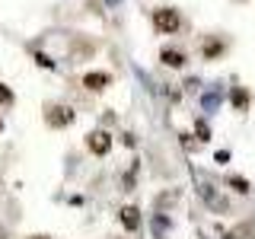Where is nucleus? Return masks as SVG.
<instances>
[{
	"instance_id": "nucleus-1",
	"label": "nucleus",
	"mask_w": 255,
	"mask_h": 239,
	"mask_svg": "<svg viewBox=\"0 0 255 239\" xmlns=\"http://www.w3.org/2000/svg\"><path fill=\"white\" fill-rule=\"evenodd\" d=\"M153 29L159 35H175L182 29V13L175 6H159V10H153Z\"/></svg>"
},
{
	"instance_id": "nucleus-2",
	"label": "nucleus",
	"mask_w": 255,
	"mask_h": 239,
	"mask_svg": "<svg viewBox=\"0 0 255 239\" xmlns=\"http://www.w3.org/2000/svg\"><path fill=\"white\" fill-rule=\"evenodd\" d=\"M74 118H77V112L70 106H48L45 109V124L48 127H67V124H74Z\"/></svg>"
},
{
	"instance_id": "nucleus-3",
	"label": "nucleus",
	"mask_w": 255,
	"mask_h": 239,
	"mask_svg": "<svg viewBox=\"0 0 255 239\" xmlns=\"http://www.w3.org/2000/svg\"><path fill=\"white\" fill-rule=\"evenodd\" d=\"M86 147H90V153H96V156H106L112 150V134L109 131H90L86 134Z\"/></svg>"
},
{
	"instance_id": "nucleus-4",
	"label": "nucleus",
	"mask_w": 255,
	"mask_h": 239,
	"mask_svg": "<svg viewBox=\"0 0 255 239\" xmlns=\"http://www.w3.org/2000/svg\"><path fill=\"white\" fill-rule=\"evenodd\" d=\"M83 86L90 93H102L112 86V74H106V70H90V74H83Z\"/></svg>"
},
{
	"instance_id": "nucleus-5",
	"label": "nucleus",
	"mask_w": 255,
	"mask_h": 239,
	"mask_svg": "<svg viewBox=\"0 0 255 239\" xmlns=\"http://www.w3.org/2000/svg\"><path fill=\"white\" fill-rule=\"evenodd\" d=\"M223 51H227V42H223V38H217V35L204 38V45H201V58L204 61H217Z\"/></svg>"
},
{
	"instance_id": "nucleus-6",
	"label": "nucleus",
	"mask_w": 255,
	"mask_h": 239,
	"mask_svg": "<svg viewBox=\"0 0 255 239\" xmlns=\"http://www.w3.org/2000/svg\"><path fill=\"white\" fill-rule=\"evenodd\" d=\"M159 61L166 64V67H185V61H188V54L185 51H179V48H163V51H159Z\"/></svg>"
},
{
	"instance_id": "nucleus-7",
	"label": "nucleus",
	"mask_w": 255,
	"mask_h": 239,
	"mask_svg": "<svg viewBox=\"0 0 255 239\" xmlns=\"http://www.w3.org/2000/svg\"><path fill=\"white\" fill-rule=\"evenodd\" d=\"M118 220H122V227L128 230V233H134V230L140 227V211L134 204H128V207H122V214H118Z\"/></svg>"
},
{
	"instance_id": "nucleus-8",
	"label": "nucleus",
	"mask_w": 255,
	"mask_h": 239,
	"mask_svg": "<svg viewBox=\"0 0 255 239\" xmlns=\"http://www.w3.org/2000/svg\"><path fill=\"white\" fill-rule=\"evenodd\" d=\"M230 99H233V106H236V112H249V90H243V86H236L233 93H230Z\"/></svg>"
},
{
	"instance_id": "nucleus-9",
	"label": "nucleus",
	"mask_w": 255,
	"mask_h": 239,
	"mask_svg": "<svg viewBox=\"0 0 255 239\" xmlns=\"http://www.w3.org/2000/svg\"><path fill=\"white\" fill-rule=\"evenodd\" d=\"M230 188H233L236 195H249V182H246L243 175H230Z\"/></svg>"
},
{
	"instance_id": "nucleus-10",
	"label": "nucleus",
	"mask_w": 255,
	"mask_h": 239,
	"mask_svg": "<svg viewBox=\"0 0 255 239\" xmlns=\"http://www.w3.org/2000/svg\"><path fill=\"white\" fill-rule=\"evenodd\" d=\"M0 106H6V109H10V106H13V93H10V90H6V86H3V83H0Z\"/></svg>"
},
{
	"instance_id": "nucleus-11",
	"label": "nucleus",
	"mask_w": 255,
	"mask_h": 239,
	"mask_svg": "<svg viewBox=\"0 0 255 239\" xmlns=\"http://www.w3.org/2000/svg\"><path fill=\"white\" fill-rule=\"evenodd\" d=\"M35 64L38 67H54V61L48 58V54H42V51H35Z\"/></svg>"
},
{
	"instance_id": "nucleus-12",
	"label": "nucleus",
	"mask_w": 255,
	"mask_h": 239,
	"mask_svg": "<svg viewBox=\"0 0 255 239\" xmlns=\"http://www.w3.org/2000/svg\"><path fill=\"white\" fill-rule=\"evenodd\" d=\"M198 137H201V140H211V131H207L204 121H198Z\"/></svg>"
},
{
	"instance_id": "nucleus-13",
	"label": "nucleus",
	"mask_w": 255,
	"mask_h": 239,
	"mask_svg": "<svg viewBox=\"0 0 255 239\" xmlns=\"http://www.w3.org/2000/svg\"><path fill=\"white\" fill-rule=\"evenodd\" d=\"M29 239H51V236H29Z\"/></svg>"
},
{
	"instance_id": "nucleus-14",
	"label": "nucleus",
	"mask_w": 255,
	"mask_h": 239,
	"mask_svg": "<svg viewBox=\"0 0 255 239\" xmlns=\"http://www.w3.org/2000/svg\"><path fill=\"white\" fill-rule=\"evenodd\" d=\"M0 239H3V230H0Z\"/></svg>"
},
{
	"instance_id": "nucleus-15",
	"label": "nucleus",
	"mask_w": 255,
	"mask_h": 239,
	"mask_svg": "<svg viewBox=\"0 0 255 239\" xmlns=\"http://www.w3.org/2000/svg\"><path fill=\"white\" fill-rule=\"evenodd\" d=\"M0 131H3V121H0Z\"/></svg>"
}]
</instances>
